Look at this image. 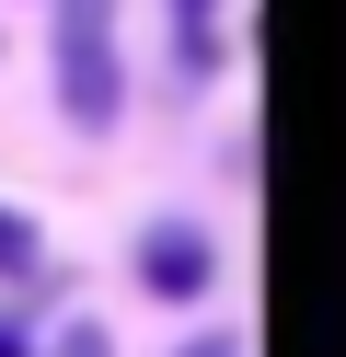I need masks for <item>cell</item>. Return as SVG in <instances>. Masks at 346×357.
<instances>
[{
  "label": "cell",
  "instance_id": "obj_1",
  "mask_svg": "<svg viewBox=\"0 0 346 357\" xmlns=\"http://www.w3.org/2000/svg\"><path fill=\"white\" fill-rule=\"evenodd\" d=\"M58 116H69V139H115V116H127L115 0H58Z\"/></svg>",
  "mask_w": 346,
  "mask_h": 357
},
{
  "label": "cell",
  "instance_id": "obj_2",
  "mask_svg": "<svg viewBox=\"0 0 346 357\" xmlns=\"http://www.w3.org/2000/svg\"><path fill=\"white\" fill-rule=\"evenodd\" d=\"M138 288H150V300H208V288H219V242H208L196 219H150V231H138Z\"/></svg>",
  "mask_w": 346,
  "mask_h": 357
},
{
  "label": "cell",
  "instance_id": "obj_3",
  "mask_svg": "<svg viewBox=\"0 0 346 357\" xmlns=\"http://www.w3.org/2000/svg\"><path fill=\"white\" fill-rule=\"evenodd\" d=\"M0 288H46V231L23 208H0Z\"/></svg>",
  "mask_w": 346,
  "mask_h": 357
},
{
  "label": "cell",
  "instance_id": "obj_4",
  "mask_svg": "<svg viewBox=\"0 0 346 357\" xmlns=\"http://www.w3.org/2000/svg\"><path fill=\"white\" fill-rule=\"evenodd\" d=\"M46 357H115V334H104V323H92V311H81V323H69V334H58V346H46Z\"/></svg>",
  "mask_w": 346,
  "mask_h": 357
},
{
  "label": "cell",
  "instance_id": "obj_5",
  "mask_svg": "<svg viewBox=\"0 0 346 357\" xmlns=\"http://www.w3.org/2000/svg\"><path fill=\"white\" fill-rule=\"evenodd\" d=\"M173 12H185V35H208V12H219V0H173Z\"/></svg>",
  "mask_w": 346,
  "mask_h": 357
},
{
  "label": "cell",
  "instance_id": "obj_6",
  "mask_svg": "<svg viewBox=\"0 0 346 357\" xmlns=\"http://www.w3.org/2000/svg\"><path fill=\"white\" fill-rule=\"evenodd\" d=\"M185 357H243V346H231V334H196V346H185Z\"/></svg>",
  "mask_w": 346,
  "mask_h": 357
},
{
  "label": "cell",
  "instance_id": "obj_7",
  "mask_svg": "<svg viewBox=\"0 0 346 357\" xmlns=\"http://www.w3.org/2000/svg\"><path fill=\"white\" fill-rule=\"evenodd\" d=\"M0 357H35V346H23V323H0Z\"/></svg>",
  "mask_w": 346,
  "mask_h": 357
}]
</instances>
